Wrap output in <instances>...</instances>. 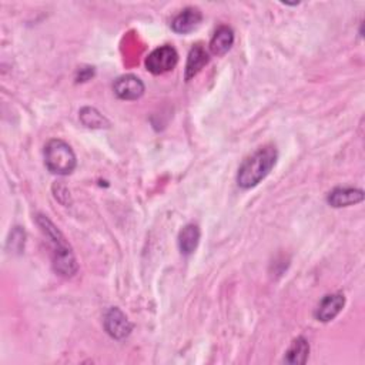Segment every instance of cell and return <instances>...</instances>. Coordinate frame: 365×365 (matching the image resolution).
<instances>
[{
  "label": "cell",
  "mask_w": 365,
  "mask_h": 365,
  "mask_svg": "<svg viewBox=\"0 0 365 365\" xmlns=\"http://www.w3.org/2000/svg\"><path fill=\"white\" fill-rule=\"evenodd\" d=\"M178 63V53L174 48L166 45L153 50L145 59V67L153 75H163L173 70Z\"/></svg>",
  "instance_id": "277c9868"
},
{
  "label": "cell",
  "mask_w": 365,
  "mask_h": 365,
  "mask_svg": "<svg viewBox=\"0 0 365 365\" xmlns=\"http://www.w3.org/2000/svg\"><path fill=\"white\" fill-rule=\"evenodd\" d=\"M310 354V344L304 337H299L289 345L285 352L284 362L289 365H301L306 364Z\"/></svg>",
  "instance_id": "8fae6325"
},
{
  "label": "cell",
  "mask_w": 365,
  "mask_h": 365,
  "mask_svg": "<svg viewBox=\"0 0 365 365\" xmlns=\"http://www.w3.org/2000/svg\"><path fill=\"white\" fill-rule=\"evenodd\" d=\"M45 164L50 173L67 176L76 169V155L66 141L53 138L45 145Z\"/></svg>",
  "instance_id": "3957f363"
},
{
  "label": "cell",
  "mask_w": 365,
  "mask_h": 365,
  "mask_svg": "<svg viewBox=\"0 0 365 365\" xmlns=\"http://www.w3.org/2000/svg\"><path fill=\"white\" fill-rule=\"evenodd\" d=\"M38 224L46 237L53 243V269L59 275L73 277L78 273V263L70 245L64 240L60 230L45 215L38 217Z\"/></svg>",
  "instance_id": "7a4b0ae2"
},
{
  "label": "cell",
  "mask_w": 365,
  "mask_h": 365,
  "mask_svg": "<svg viewBox=\"0 0 365 365\" xmlns=\"http://www.w3.org/2000/svg\"><path fill=\"white\" fill-rule=\"evenodd\" d=\"M200 243V229L197 224H187L178 234V248L185 255L196 251Z\"/></svg>",
  "instance_id": "4fadbf2b"
},
{
  "label": "cell",
  "mask_w": 365,
  "mask_h": 365,
  "mask_svg": "<svg viewBox=\"0 0 365 365\" xmlns=\"http://www.w3.org/2000/svg\"><path fill=\"white\" fill-rule=\"evenodd\" d=\"M362 200H364V192L359 189H352V187L334 189L327 197L328 204L336 208L354 206V204L361 203Z\"/></svg>",
  "instance_id": "9c48e42d"
},
{
  "label": "cell",
  "mask_w": 365,
  "mask_h": 365,
  "mask_svg": "<svg viewBox=\"0 0 365 365\" xmlns=\"http://www.w3.org/2000/svg\"><path fill=\"white\" fill-rule=\"evenodd\" d=\"M233 43H234V31L231 30V27L220 26L213 36V39L210 42V49L214 55L223 56L231 49Z\"/></svg>",
  "instance_id": "30bf717a"
},
{
  "label": "cell",
  "mask_w": 365,
  "mask_h": 365,
  "mask_svg": "<svg viewBox=\"0 0 365 365\" xmlns=\"http://www.w3.org/2000/svg\"><path fill=\"white\" fill-rule=\"evenodd\" d=\"M203 15L197 8H186L181 10L173 20L171 29L178 34H186L200 26Z\"/></svg>",
  "instance_id": "ba28073f"
},
{
  "label": "cell",
  "mask_w": 365,
  "mask_h": 365,
  "mask_svg": "<svg viewBox=\"0 0 365 365\" xmlns=\"http://www.w3.org/2000/svg\"><path fill=\"white\" fill-rule=\"evenodd\" d=\"M104 328L107 334L115 340H124L131 333V322L126 317V314L119 310L117 307H113L108 310L104 315Z\"/></svg>",
  "instance_id": "5b68a950"
},
{
  "label": "cell",
  "mask_w": 365,
  "mask_h": 365,
  "mask_svg": "<svg viewBox=\"0 0 365 365\" xmlns=\"http://www.w3.org/2000/svg\"><path fill=\"white\" fill-rule=\"evenodd\" d=\"M80 120L86 127H90V129H103V127L110 126V123L107 122V119L93 107L82 108Z\"/></svg>",
  "instance_id": "5bb4252c"
},
{
  "label": "cell",
  "mask_w": 365,
  "mask_h": 365,
  "mask_svg": "<svg viewBox=\"0 0 365 365\" xmlns=\"http://www.w3.org/2000/svg\"><path fill=\"white\" fill-rule=\"evenodd\" d=\"M277 157V150L273 145H266L252 153L238 169L237 185L245 190L259 186L275 166Z\"/></svg>",
  "instance_id": "6da1fadb"
},
{
  "label": "cell",
  "mask_w": 365,
  "mask_h": 365,
  "mask_svg": "<svg viewBox=\"0 0 365 365\" xmlns=\"http://www.w3.org/2000/svg\"><path fill=\"white\" fill-rule=\"evenodd\" d=\"M344 306H345V297L343 294L325 296L317 307L315 318L321 322H330L343 311Z\"/></svg>",
  "instance_id": "52a82bcc"
},
{
  "label": "cell",
  "mask_w": 365,
  "mask_h": 365,
  "mask_svg": "<svg viewBox=\"0 0 365 365\" xmlns=\"http://www.w3.org/2000/svg\"><path fill=\"white\" fill-rule=\"evenodd\" d=\"M207 63H208V53L201 45H196L189 53V59L186 64V80L189 82L194 76H197Z\"/></svg>",
  "instance_id": "7c38bea8"
},
{
  "label": "cell",
  "mask_w": 365,
  "mask_h": 365,
  "mask_svg": "<svg viewBox=\"0 0 365 365\" xmlns=\"http://www.w3.org/2000/svg\"><path fill=\"white\" fill-rule=\"evenodd\" d=\"M113 90L122 100H137L144 93V83L134 75H126L115 82Z\"/></svg>",
  "instance_id": "8992f818"
}]
</instances>
